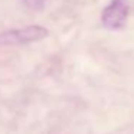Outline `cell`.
<instances>
[{
    "label": "cell",
    "instance_id": "6da1fadb",
    "mask_svg": "<svg viewBox=\"0 0 134 134\" xmlns=\"http://www.w3.org/2000/svg\"><path fill=\"white\" fill-rule=\"evenodd\" d=\"M49 35V30L42 26H26L22 29L6 30L0 33V45H23L38 42Z\"/></svg>",
    "mask_w": 134,
    "mask_h": 134
},
{
    "label": "cell",
    "instance_id": "7a4b0ae2",
    "mask_svg": "<svg viewBox=\"0 0 134 134\" xmlns=\"http://www.w3.org/2000/svg\"><path fill=\"white\" fill-rule=\"evenodd\" d=\"M128 16L127 0H111V3L102 10L101 22L107 29H120L124 26Z\"/></svg>",
    "mask_w": 134,
    "mask_h": 134
},
{
    "label": "cell",
    "instance_id": "3957f363",
    "mask_svg": "<svg viewBox=\"0 0 134 134\" xmlns=\"http://www.w3.org/2000/svg\"><path fill=\"white\" fill-rule=\"evenodd\" d=\"M22 2L32 10H41L48 3V0H22Z\"/></svg>",
    "mask_w": 134,
    "mask_h": 134
}]
</instances>
